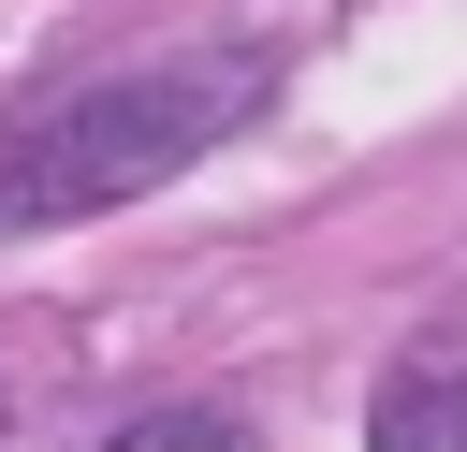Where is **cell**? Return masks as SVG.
Here are the masks:
<instances>
[{
    "mask_svg": "<svg viewBox=\"0 0 467 452\" xmlns=\"http://www.w3.org/2000/svg\"><path fill=\"white\" fill-rule=\"evenodd\" d=\"M263 102H277L263 44H175V58H131V73H88V87L29 102V117H0V233L102 219V204L190 175L204 146H234Z\"/></svg>",
    "mask_w": 467,
    "mask_h": 452,
    "instance_id": "1",
    "label": "cell"
},
{
    "mask_svg": "<svg viewBox=\"0 0 467 452\" xmlns=\"http://www.w3.org/2000/svg\"><path fill=\"white\" fill-rule=\"evenodd\" d=\"M365 452H467V365H409V379H379Z\"/></svg>",
    "mask_w": 467,
    "mask_h": 452,
    "instance_id": "2",
    "label": "cell"
},
{
    "mask_svg": "<svg viewBox=\"0 0 467 452\" xmlns=\"http://www.w3.org/2000/svg\"><path fill=\"white\" fill-rule=\"evenodd\" d=\"M102 452H263L234 408H146V423H117Z\"/></svg>",
    "mask_w": 467,
    "mask_h": 452,
    "instance_id": "3",
    "label": "cell"
}]
</instances>
